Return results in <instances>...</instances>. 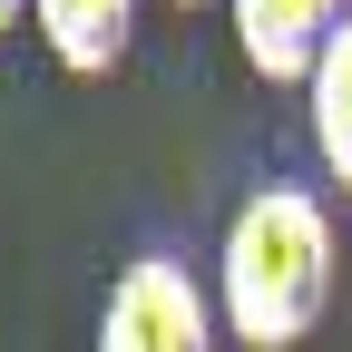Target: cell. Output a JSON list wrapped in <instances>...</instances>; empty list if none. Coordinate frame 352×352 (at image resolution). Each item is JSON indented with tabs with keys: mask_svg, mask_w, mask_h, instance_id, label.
Returning a JSON list of instances; mask_svg holds the SVG:
<instances>
[{
	"mask_svg": "<svg viewBox=\"0 0 352 352\" xmlns=\"http://www.w3.org/2000/svg\"><path fill=\"white\" fill-rule=\"evenodd\" d=\"M235 10V50L254 78H274V88H303L314 78V59L333 50V30L352 0H226Z\"/></svg>",
	"mask_w": 352,
	"mask_h": 352,
	"instance_id": "obj_3",
	"label": "cell"
},
{
	"mask_svg": "<svg viewBox=\"0 0 352 352\" xmlns=\"http://www.w3.org/2000/svg\"><path fill=\"white\" fill-rule=\"evenodd\" d=\"M30 20L69 78H108L138 39V0H30Z\"/></svg>",
	"mask_w": 352,
	"mask_h": 352,
	"instance_id": "obj_4",
	"label": "cell"
},
{
	"mask_svg": "<svg viewBox=\"0 0 352 352\" xmlns=\"http://www.w3.org/2000/svg\"><path fill=\"white\" fill-rule=\"evenodd\" d=\"M215 303H226V333L254 352L314 342V323L333 314V215L314 186H254L235 206L215 254Z\"/></svg>",
	"mask_w": 352,
	"mask_h": 352,
	"instance_id": "obj_1",
	"label": "cell"
},
{
	"mask_svg": "<svg viewBox=\"0 0 352 352\" xmlns=\"http://www.w3.org/2000/svg\"><path fill=\"white\" fill-rule=\"evenodd\" d=\"M98 352H215V303L176 254H138L98 303Z\"/></svg>",
	"mask_w": 352,
	"mask_h": 352,
	"instance_id": "obj_2",
	"label": "cell"
},
{
	"mask_svg": "<svg viewBox=\"0 0 352 352\" xmlns=\"http://www.w3.org/2000/svg\"><path fill=\"white\" fill-rule=\"evenodd\" d=\"M20 10H30V0H0V30H10V20H20Z\"/></svg>",
	"mask_w": 352,
	"mask_h": 352,
	"instance_id": "obj_6",
	"label": "cell"
},
{
	"mask_svg": "<svg viewBox=\"0 0 352 352\" xmlns=\"http://www.w3.org/2000/svg\"><path fill=\"white\" fill-rule=\"evenodd\" d=\"M303 108H314V147L333 166V186L352 196V10L333 30V50L314 59V78H303Z\"/></svg>",
	"mask_w": 352,
	"mask_h": 352,
	"instance_id": "obj_5",
	"label": "cell"
}]
</instances>
